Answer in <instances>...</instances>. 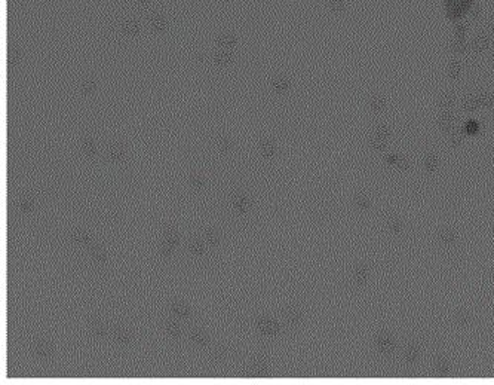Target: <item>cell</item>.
Wrapping results in <instances>:
<instances>
[{
    "instance_id": "obj_5",
    "label": "cell",
    "mask_w": 494,
    "mask_h": 385,
    "mask_svg": "<svg viewBox=\"0 0 494 385\" xmlns=\"http://www.w3.org/2000/svg\"><path fill=\"white\" fill-rule=\"evenodd\" d=\"M353 204L361 213H368L374 207V201H373L371 195L367 194V192H364V190L358 192V194L353 197Z\"/></svg>"
},
{
    "instance_id": "obj_7",
    "label": "cell",
    "mask_w": 494,
    "mask_h": 385,
    "mask_svg": "<svg viewBox=\"0 0 494 385\" xmlns=\"http://www.w3.org/2000/svg\"><path fill=\"white\" fill-rule=\"evenodd\" d=\"M386 226H387L389 232L392 235H395V237H401L404 234V231H405L404 220L398 214H395V213L387 214V217H386Z\"/></svg>"
},
{
    "instance_id": "obj_12",
    "label": "cell",
    "mask_w": 494,
    "mask_h": 385,
    "mask_svg": "<svg viewBox=\"0 0 494 385\" xmlns=\"http://www.w3.org/2000/svg\"><path fill=\"white\" fill-rule=\"evenodd\" d=\"M386 162L390 164L392 167L401 170V171H408L411 168V162L407 158L398 156V155H389V156H386Z\"/></svg>"
},
{
    "instance_id": "obj_14",
    "label": "cell",
    "mask_w": 494,
    "mask_h": 385,
    "mask_svg": "<svg viewBox=\"0 0 494 385\" xmlns=\"http://www.w3.org/2000/svg\"><path fill=\"white\" fill-rule=\"evenodd\" d=\"M285 318H287V321H288L290 324H293V326H299V324H302V321H303V312H302L300 308L290 306V308L285 309Z\"/></svg>"
},
{
    "instance_id": "obj_46",
    "label": "cell",
    "mask_w": 494,
    "mask_h": 385,
    "mask_svg": "<svg viewBox=\"0 0 494 385\" xmlns=\"http://www.w3.org/2000/svg\"><path fill=\"white\" fill-rule=\"evenodd\" d=\"M266 369H267V361H265L263 358L257 360V363H256V372L259 375H263L266 372Z\"/></svg>"
},
{
    "instance_id": "obj_51",
    "label": "cell",
    "mask_w": 494,
    "mask_h": 385,
    "mask_svg": "<svg viewBox=\"0 0 494 385\" xmlns=\"http://www.w3.org/2000/svg\"><path fill=\"white\" fill-rule=\"evenodd\" d=\"M466 131H469V132H476L478 131V125L476 124H467V127H466Z\"/></svg>"
},
{
    "instance_id": "obj_6",
    "label": "cell",
    "mask_w": 494,
    "mask_h": 385,
    "mask_svg": "<svg viewBox=\"0 0 494 385\" xmlns=\"http://www.w3.org/2000/svg\"><path fill=\"white\" fill-rule=\"evenodd\" d=\"M490 42H491V33H488V32H484V33L478 35V36H476V38L472 41V43H470L469 49H470V52H472V54L478 55V54L484 52V51H485V49L490 46Z\"/></svg>"
},
{
    "instance_id": "obj_15",
    "label": "cell",
    "mask_w": 494,
    "mask_h": 385,
    "mask_svg": "<svg viewBox=\"0 0 494 385\" xmlns=\"http://www.w3.org/2000/svg\"><path fill=\"white\" fill-rule=\"evenodd\" d=\"M259 327L262 329V332H265L267 335H276L279 332L278 323L270 320V318H260L259 320Z\"/></svg>"
},
{
    "instance_id": "obj_34",
    "label": "cell",
    "mask_w": 494,
    "mask_h": 385,
    "mask_svg": "<svg viewBox=\"0 0 494 385\" xmlns=\"http://www.w3.org/2000/svg\"><path fill=\"white\" fill-rule=\"evenodd\" d=\"M123 156H125V149L120 144H114V146L110 147V158L112 159L120 161V159H123Z\"/></svg>"
},
{
    "instance_id": "obj_45",
    "label": "cell",
    "mask_w": 494,
    "mask_h": 385,
    "mask_svg": "<svg viewBox=\"0 0 494 385\" xmlns=\"http://www.w3.org/2000/svg\"><path fill=\"white\" fill-rule=\"evenodd\" d=\"M469 17H470L472 20H478V18L481 17V8H479L476 3H473V5L469 8Z\"/></svg>"
},
{
    "instance_id": "obj_38",
    "label": "cell",
    "mask_w": 494,
    "mask_h": 385,
    "mask_svg": "<svg viewBox=\"0 0 494 385\" xmlns=\"http://www.w3.org/2000/svg\"><path fill=\"white\" fill-rule=\"evenodd\" d=\"M91 326H92V333H94V335H97V336L104 335L106 329H104V326H103V323H101L100 320H92V321H91Z\"/></svg>"
},
{
    "instance_id": "obj_13",
    "label": "cell",
    "mask_w": 494,
    "mask_h": 385,
    "mask_svg": "<svg viewBox=\"0 0 494 385\" xmlns=\"http://www.w3.org/2000/svg\"><path fill=\"white\" fill-rule=\"evenodd\" d=\"M439 167V156L435 152H427L423 156V168L426 172H433Z\"/></svg>"
},
{
    "instance_id": "obj_25",
    "label": "cell",
    "mask_w": 494,
    "mask_h": 385,
    "mask_svg": "<svg viewBox=\"0 0 494 385\" xmlns=\"http://www.w3.org/2000/svg\"><path fill=\"white\" fill-rule=\"evenodd\" d=\"M122 29H123V32H125L126 36H137L138 32H140V26H138V23L134 21V20H128V21H125L123 26H122Z\"/></svg>"
},
{
    "instance_id": "obj_21",
    "label": "cell",
    "mask_w": 494,
    "mask_h": 385,
    "mask_svg": "<svg viewBox=\"0 0 494 385\" xmlns=\"http://www.w3.org/2000/svg\"><path fill=\"white\" fill-rule=\"evenodd\" d=\"M390 134H392V131H390V127H389L387 124H379V125H376V128H374L373 137H377V138H381V140L389 141Z\"/></svg>"
},
{
    "instance_id": "obj_52",
    "label": "cell",
    "mask_w": 494,
    "mask_h": 385,
    "mask_svg": "<svg viewBox=\"0 0 494 385\" xmlns=\"http://www.w3.org/2000/svg\"><path fill=\"white\" fill-rule=\"evenodd\" d=\"M9 58H11V61H15V60L18 58V52L12 49V51L9 52Z\"/></svg>"
},
{
    "instance_id": "obj_20",
    "label": "cell",
    "mask_w": 494,
    "mask_h": 385,
    "mask_svg": "<svg viewBox=\"0 0 494 385\" xmlns=\"http://www.w3.org/2000/svg\"><path fill=\"white\" fill-rule=\"evenodd\" d=\"M150 26H152V29L154 30V32H163L165 29H166V26H168V21H166V18L163 17V15H160V14H154L152 18H150Z\"/></svg>"
},
{
    "instance_id": "obj_27",
    "label": "cell",
    "mask_w": 494,
    "mask_h": 385,
    "mask_svg": "<svg viewBox=\"0 0 494 385\" xmlns=\"http://www.w3.org/2000/svg\"><path fill=\"white\" fill-rule=\"evenodd\" d=\"M479 100H478V95H469L463 100V109L467 110V112H475L476 109H479Z\"/></svg>"
},
{
    "instance_id": "obj_31",
    "label": "cell",
    "mask_w": 494,
    "mask_h": 385,
    "mask_svg": "<svg viewBox=\"0 0 494 385\" xmlns=\"http://www.w3.org/2000/svg\"><path fill=\"white\" fill-rule=\"evenodd\" d=\"M35 352H36V355L40 357V358H48V357L51 355V348H49L48 343H45V342H39L38 345H35Z\"/></svg>"
},
{
    "instance_id": "obj_4",
    "label": "cell",
    "mask_w": 494,
    "mask_h": 385,
    "mask_svg": "<svg viewBox=\"0 0 494 385\" xmlns=\"http://www.w3.org/2000/svg\"><path fill=\"white\" fill-rule=\"evenodd\" d=\"M433 370L439 378H448L453 373L451 360L444 354H436L433 357Z\"/></svg>"
},
{
    "instance_id": "obj_9",
    "label": "cell",
    "mask_w": 494,
    "mask_h": 385,
    "mask_svg": "<svg viewBox=\"0 0 494 385\" xmlns=\"http://www.w3.org/2000/svg\"><path fill=\"white\" fill-rule=\"evenodd\" d=\"M421 355V345L420 342L417 341H413V342H408V345L405 346V351H404V360L407 364H416L418 361Z\"/></svg>"
},
{
    "instance_id": "obj_39",
    "label": "cell",
    "mask_w": 494,
    "mask_h": 385,
    "mask_svg": "<svg viewBox=\"0 0 494 385\" xmlns=\"http://www.w3.org/2000/svg\"><path fill=\"white\" fill-rule=\"evenodd\" d=\"M166 330H168V333L171 336H180V333H181V329H180V326L175 321H168Z\"/></svg>"
},
{
    "instance_id": "obj_36",
    "label": "cell",
    "mask_w": 494,
    "mask_h": 385,
    "mask_svg": "<svg viewBox=\"0 0 494 385\" xmlns=\"http://www.w3.org/2000/svg\"><path fill=\"white\" fill-rule=\"evenodd\" d=\"M215 61L218 63V64H223V66H226V64H228V63H231V55L227 52V51H220V52H217L215 54Z\"/></svg>"
},
{
    "instance_id": "obj_37",
    "label": "cell",
    "mask_w": 494,
    "mask_h": 385,
    "mask_svg": "<svg viewBox=\"0 0 494 385\" xmlns=\"http://www.w3.org/2000/svg\"><path fill=\"white\" fill-rule=\"evenodd\" d=\"M33 200L30 198V197H23L21 200H20V203H18V206H20V210L21 212H24V213H29V212H32V209H33Z\"/></svg>"
},
{
    "instance_id": "obj_49",
    "label": "cell",
    "mask_w": 494,
    "mask_h": 385,
    "mask_svg": "<svg viewBox=\"0 0 494 385\" xmlns=\"http://www.w3.org/2000/svg\"><path fill=\"white\" fill-rule=\"evenodd\" d=\"M466 24H463V23H460V24H457L456 26V36H460V38H464V35H466Z\"/></svg>"
},
{
    "instance_id": "obj_1",
    "label": "cell",
    "mask_w": 494,
    "mask_h": 385,
    "mask_svg": "<svg viewBox=\"0 0 494 385\" xmlns=\"http://www.w3.org/2000/svg\"><path fill=\"white\" fill-rule=\"evenodd\" d=\"M374 345H376V348H377V351L381 357L390 358L396 351L398 341H396L395 335L390 333L389 330H380L374 336Z\"/></svg>"
},
{
    "instance_id": "obj_29",
    "label": "cell",
    "mask_w": 494,
    "mask_h": 385,
    "mask_svg": "<svg viewBox=\"0 0 494 385\" xmlns=\"http://www.w3.org/2000/svg\"><path fill=\"white\" fill-rule=\"evenodd\" d=\"M172 311H174L177 315L183 317V318H189V317H190V309H189V306L184 305L183 302H175V303L172 305Z\"/></svg>"
},
{
    "instance_id": "obj_53",
    "label": "cell",
    "mask_w": 494,
    "mask_h": 385,
    "mask_svg": "<svg viewBox=\"0 0 494 385\" xmlns=\"http://www.w3.org/2000/svg\"><path fill=\"white\" fill-rule=\"evenodd\" d=\"M490 58H491V63L494 64V51L491 52V55H490Z\"/></svg>"
},
{
    "instance_id": "obj_40",
    "label": "cell",
    "mask_w": 494,
    "mask_h": 385,
    "mask_svg": "<svg viewBox=\"0 0 494 385\" xmlns=\"http://www.w3.org/2000/svg\"><path fill=\"white\" fill-rule=\"evenodd\" d=\"M82 89L85 94H92L95 91V82L92 79H85L82 82Z\"/></svg>"
},
{
    "instance_id": "obj_11",
    "label": "cell",
    "mask_w": 494,
    "mask_h": 385,
    "mask_svg": "<svg viewBox=\"0 0 494 385\" xmlns=\"http://www.w3.org/2000/svg\"><path fill=\"white\" fill-rule=\"evenodd\" d=\"M368 106H370L371 112H374V113H383V112L387 109V100H386V97L381 95V94H374V95L370 98Z\"/></svg>"
},
{
    "instance_id": "obj_33",
    "label": "cell",
    "mask_w": 494,
    "mask_h": 385,
    "mask_svg": "<svg viewBox=\"0 0 494 385\" xmlns=\"http://www.w3.org/2000/svg\"><path fill=\"white\" fill-rule=\"evenodd\" d=\"M371 147H373V150L381 153V152L386 150V147H387V141H386V140H381V138H377V137H371Z\"/></svg>"
},
{
    "instance_id": "obj_50",
    "label": "cell",
    "mask_w": 494,
    "mask_h": 385,
    "mask_svg": "<svg viewBox=\"0 0 494 385\" xmlns=\"http://www.w3.org/2000/svg\"><path fill=\"white\" fill-rule=\"evenodd\" d=\"M220 146H221L223 150H230V149H231V141H230L228 138H223V140L220 141Z\"/></svg>"
},
{
    "instance_id": "obj_44",
    "label": "cell",
    "mask_w": 494,
    "mask_h": 385,
    "mask_svg": "<svg viewBox=\"0 0 494 385\" xmlns=\"http://www.w3.org/2000/svg\"><path fill=\"white\" fill-rule=\"evenodd\" d=\"M92 256H94L95 262H98V263H104L106 262V255L100 249H92Z\"/></svg>"
},
{
    "instance_id": "obj_2",
    "label": "cell",
    "mask_w": 494,
    "mask_h": 385,
    "mask_svg": "<svg viewBox=\"0 0 494 385\" xmlns=\"http://www.w3.org/2000/svg\"><path fill=\"white\" fill-rule=\"evenodd\" d=\"M371 274H373V265L368 260H359L355 263L350 277H352V284L355 289L362 290L368 286L370 280H371Z\"/></svg>"
},
{
    "instance_id": "obj_10",
    "label": "cell",
    "mask_w": 494,
    "mask_h": 385,
    "mask_svg": "<svg viewBox=\"0 0 494 385\" xmlns=\"http://www.w3.org/2000/svg\"><path fill=\"white\" fill-rule=\"evenodd\" d=\"M454 124H456V115L453 110H447V112H442L441 116H439V128L450 134L453 129H454Z\"/></svg>"
},
{
    "instance_id": "obj_42",
    "label": "cell",
    "mask_w": 494,
    "mask_h": 385,
    "mask_svg": "<svg viewBox=\"0 0 494 385\" xmlns=\"http://www.w3.org/2000/svg\"><path fill=\"white\" fill-rule=\"evenodd\" d=\"M191 250H193L196 255H203L205 250H206V247H205V244H203L200 240H194V241L191 243Z\"/></svg>"
},
{
    "instance_id": "obj_26",
    "label": "cell",
    "mask_w": 494,
    "mask_h": 385,
    "mask_svg": "<svg viewBox=\"0 0 494 385\" xmlns=\"http://www.w3.org/2000/svg\"><path fill=\"white\" fill-rule=\"evenodd\" d=\"M218 45L224 49V51H228L231 48H234L236 45V39L233 35H223L220 39H218Z\"/></svg>"
},
{
    "instance_id": "obj_43",
    "label": "cell",
    "mask_w": 494,
    "mask_h": 385,
    "mask_svg": "<svg viewBox=\"0 0 494 385\" xmlns=\"http://www.w3.org/2000/svg\"><path fill=\"white\" fill-rule=\"evenodd\" d=\"M191 336H193V341H194L197 345H205V343L208 342V338H206L202 332H199V330H194V332L191 333Z\"/></svg>"
},
{
    "instance_id": "obj_23",
    "label": "cell",
    "mask_w": 494,
    "mask_h": 385,
    "mask_svg": "<svg viewBox=\"0 0 494 385\" xmlns=\"http://www.w3.org/2000/svg\"><path fill=\"white\" fill-rule=\"evenodd\" d=\"M451 49L454 54L460 55V54H464L467 51V42L464 38H460V36H456L453 43H451Z\"/></svg>"
},
{
    "instance_id": "obj_41",
    "label": "cell",
    "mask_w": 494,
    "mask_h": 385,
    "mask_svg": "<svg viewBox=\"0 0 494 385\" xmlns=\"http://www.w3.org/2000/svg\"><path fill=\"white\" fill-rule=\"evenodd\" d=\"M73 238H75L76 241H79V243H83V244H89V241H91L89 235H88L86 232H83V231H76V232L73 234Z\"/></svg>"
},
{
    "instance_id": "obj_48",
    "label": "cell",
    "mask_w": 494,
    "mask_h": 385,
    "mask_svg": "<svg viewBox=\"0 0 494 385\" xmlns=\"http://www.w3.org/2000/svg\"><path fill=\"white\" fill-rule=\"evenodd\" d=\"M205 237H206V241L209 243V244H217L218 243V235L215 234V232H212V231H206V234H205Z\"/></svg>"
},
{
    "instance_id": "obj_24",
    "label": "cell",
    "mask_w": 494,
    "mask_h": 385,
    "mask_svg": "<svg viewBox=\"0 0 494 385\" xmlns=\"http://www.w3.org/2000/svg\"><path fill=\"white\" fill-rule=\"evenodd\" d=\"M260 150H262V155H263V156H266V158H272V156H275V153H276V144H275L272 140H265V141H262V144H260Z\"/></svg>"
},
{
    "instance_id": "obj_30",
    "label": "cell",
    "mask_w": 494,
    "mask_h": 385,
    "mask_svg": "<svg viewBox=\"0 0 494 385\" xmlns=\"http://www.w3.org/2000/svg\"><path fill=\"white\" fill-rule=\"evenodd\" d=\"M114 339L120 343V345H128L131 342V335L125 330V329H116L114 330Z\"/></svg>"
},
{
    "instance_id": "obj_28",
    "label": "cell",
    "mask_w": 494,
    "mask_h": 385,
    "mask_svg": "<svg viewBox=\"0 0 494 385\" xmlns=\"http://www.w3.org/2000/svg\"><path fill=\"white\" fill-rule=\"evenodd\" d=\"M464 140V132L463 129H453L450 132V143L453 147H458Z\"/></svg>"
},
{
    "instance_id": "obj_17",
    "label": "cell",
    "mask_w": 494,
    "mask_h": 385,
    "mask_svg": "<svg viewBox=\"0 0 494 385\" xmlns=\"http://www.w3.org/2000/svg\"><path fill=\"white\" fill-rule=\"evenodd\" d=\"M461 61L458 58H453L448 64V78L451 81H458L461 76Z\"/></svg>"
},
{
    "instance_id": "obj_16",
    "label": "cell",
    "mask_w": 494,
    "mask_h": 385,
    "mask_svg": "<svg viewBox=\"0 0 494 385\" xmlns=\"http://www.w3.org/2000/svg\"><path fill=\"white\" fill-rule=\"evenodd\" d=\"M272 85H273V89H275L276 92H279V94H285V92H288L290 88H291V81H290L288 78H285V76H278V78L273 79Z\"/></svg>"
},
{
    "instance_id": "obj_19",
    "label": "cell",
    "mask_w": 494,
    "mask_h": 385,
    "mask_svg": "<svg viewBox=\"0 0 494 385\" xmlns=\"http://www.w3.org/2000/svg\"><path fill=\"white\" fill-rule=\"evenodd\" d=\"M233 204H234V207L239 212L245 213V212H248V209L251 206V201H250V198L246 197L245 194H236L234 198H233Z\"/></svg>"
},
{
    "instance_id": "obj_47",
    "label": "cell",
    "mask_w": 494,
    "mask_h": 385,
    "mask_svg": "<svg viewBox=\"0 0 494 385\" xmlns=\"http://www.w3.org/2000/svg\"><path fill=\"white\" fill-rule=\"evenodd\" d=\"M190 181H191V186H193V187H196V189H203V186H205L203 180H202L199 175H191Z\"/></svg>"
},
{
    "instance_id": "obj_8",
    "label": "cell",
    "mask_w": 494,
    "mask_h": 385,
    "mask_svg": "<svg viewBox=\"0 0 494 385\" xmlns=\"http://www.w3.org/2000/svg\"><path fill=\"white\" fill-rule=\"evenodd\" d=\"M453 323L454 326L460 327V329H466L473 323V314L472 311L466 309V308H460L453 314Z\"/></svg>"
},
{
    "instance_id": "obj_32",
    "label": "cell",
    "mask_w": 494,
    "mask_h": 385,
    "mask_svg": "<svg viewBox=\"0 0 494 385\" xmlns=\"http://www.w3.org/2000/svg\"><path fill=\"white\" fill-rule=\"evenodd\" d=\"M478 100H479L481 107H485V109H493L494 107V95H491V94H479Z\"/></svg>"
},
{
    "instance_id": "obj_54",
    "label": "cell",
    "mask_w": 494,
    "mask_h": 385,
    "mask_svg": "<svg viewBox=\"0 0 494 385\" xmlns=\"http://www.w3.org/2000/svg\"><path fill=\"white\" fill-rule=\"evenodd\" d=\"M138 2H140V3H149L150 0H138Z\"/></svg>"
},
{
    "instance_id": "obj_3",
    "label": "cell",
    "mask_w": 494,
    "mask_h": 385,
    "mask_svg": "<svg viewBox=\"0 0 494 385\" xmlns=\"http://www.w3.org/2000/svg\"><path fill=\"white\" fill-rule=\"evenodd\" d=\"M460 235L456 228L453 226H442L438 232V241L445 249H454L458 244Z\"/></svg>"
},
{
    "instance_id": "obj_18",
    "label": "cell",
    "mask_w": 494,
    "mask_h": 385,
    "mask_svg": "<svg viewBox=\"0 0 494 385\" xmlns=\"http://www.w3.org/2000/svg\"><path fill=\"white\" fill-rule=\"evenodd\" d=\"M456 106V95L453 92H445L441 95L439 98V107L442 112H447V110H453Z\"/></svg>"
},
{
    "instance_id": "obj_35",
    "label": "cell",
    "mask_w": 494,
    "mask_h": 385,
    "mask_svg": "<svg viewBox=\"0 0 494 385\" xmlns=\"http://www.w3.org/2000/svg\"><path fill=\"white\" fill-rule=\"evenodd\" d=\"M82 149H83V152H85L88 156H94L95 152H97V146H95V143H94L91 138H85V140H83V143H82Z\"/></svg>"
},
{
    "instance_id": "obj_22",
    "label": "cell",
    "mask_w": 494,
    "mask_h": 385,
    "mask_svg": "<svg viewBox=\"0 0 494 385\" xmlns=\"http://www.w3.org/2000/svg\"><path fill=\"white\" fill-rule=\"evenodd\" d=\"M328 9L330 12H333L334 15H340L346 11L347 5H346V0H328Z\"/></svg>"
}]
</instances>
